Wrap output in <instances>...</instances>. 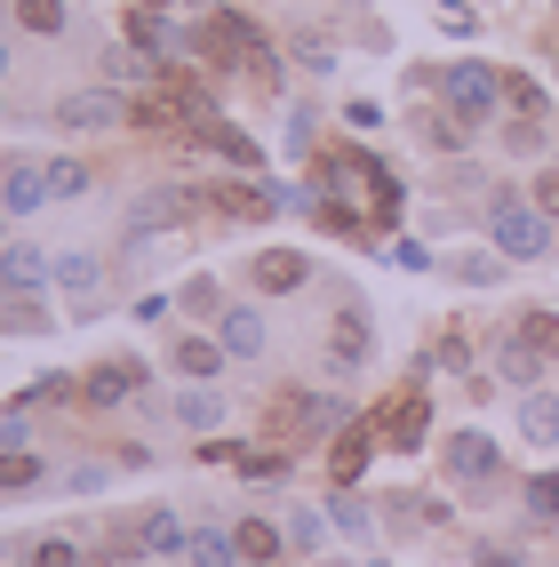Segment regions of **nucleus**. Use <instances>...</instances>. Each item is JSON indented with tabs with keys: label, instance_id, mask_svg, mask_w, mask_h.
<instances>
[{
	"label": "nucleus",
	"instance_id": "17",
	"mask_svg": "<svg viewBox=\"0 0 559 567\" xmlns=\"http://www.w3.org/2000/svg\"><path fill=\"white\" fill-rule=\"evenodd\" d=\"M304 280H312V256H296V248L256 256V288H265V296H288V288H304Z\"/></svg>",
	"mask_w": 559,
	"mask_h": 567
},
{
	"label": "nucleus",
	"instance_id": "12",
	"mask_svg": "<svg viewBox=\"0 0 559 567\" xmlns=\"http://www.w3.org/2000/svg\"><path fill=\"white\" fill-rule=\"evenodd\" d=\"M49 280H56V256L49 248H24V240L0 248V288H9V296H41Z\"/></svg>",
	"mask_w": 559,
	"mask_h": 567
},
{
	"label": "nucleus",
	"instance_id": "31",
	"mask_svg": "<svg viewBox=\"0 0 559 567\" xmlns=\"http://www.w3.org/2000/svg\"><path fill=\"white\" fill-rule=\"evenodd\" d=\"M504 104H511V121H544V89L528 72H504Z\"/></svg>",
	"mask_w": 559,
	"mask_h": 567
},
{
	"label": "nucleus",
	"instance_id": "47",
	"mask_svg": "<svg viewBox=\"0 0 559 567\" xmlns=\"http://www.w3.org/2000/svg\"><path fill=\"white\" fill-rule=\"evenodd\" d=\"M0 72H9V41H0Z\"/></svg>",
	"mask_w": 559,
	"mask_h": 567
},
{
	"label": "nucleus",
	"instance_id": "29",
	"mask_svg": "<svg viewBox=\"0 0 559 567\" xmlns=\"http://www.w3.org/2000/svg\"><path fill=\"white\" fill-rule=\"evenodd\" d=\"M519 504H528L536 527H551V519H559V472H536L528 487H519Z\"/></svg>",
	"mask_w": 559,
	"mask_h": 567
},
{
	"label": "nucleus",
	"instance_id": "36",
	"mask_svg": "<svg viewBox=\"0 0 559 567\" xmlns=\"http://www.w3.org/2000/svg\"><path fill=\"white\" fill-rule=\"evenodd\" d=\"M104 81H153V64H144V49H104Z\"/></svg>",
	"mask_w": 559,
	"mask_h": 567
},
{
	"label": "nucleus",
	"instance_id": "22",
	"mask_svg": "<svg viewBox=\"0 0 559 567\" xmlns=\"http://www.w3.org/2000/svg\"><path fill=\"white\" fill-rule=\"evenodd\" d=\"M496 375H511V384H528V392H536L544 352H536V344H519V336H504V344H496Z\"/></svg>",
	"mask_w": 559,
	"mask_h": 567
},
{
	"label": "nucleus",
	"instance_id": "20",
	"mask_svg": "<svg viewBox=\"0 0 559 567\" xmlns=\"http://www.w3.org/2000/svg\"><path fill=\"white\" fill-rule=\"evenodd\" d=\"M96 280H104V256H89V248H64V256H56V288L96 296Z\"/></svg>",
	"mask_w": 559,
	"mask_h": 567
},
{
	"label": "nucleus",
	"instance_id": "43",
	"mask_svg": "<svg viewBox=\"0 0 559 567\" xmlns=\"http://www.w3.org/2000/svg\"><path fill=\"white\" fill-rule=\"evenodd\" d=\"M528 200H536V208H544V216L559 224V168H544V176L528 184Z\"/></svg>",
	"mask_w": 559,
	"mask_h": 567
},
{
	"label": "nucleus",
	"instance_id": "10",
	"mask_svg": "<svg viewBox=\"0 0 559 567\" xmlns=\"http://www.w3.org/2000/svg\"><path fill=\"white\" fill-rule=\"evenodd\" d=\"M424 440H432V400L424 392H400L392 415H384V447H392V456H416Z\"/></svg>",
	"mask_w": 559,
	"mask_h": 567
},
{
	"label": "nucleus",
	"instance_id": "37",
	"mask_svg": "<svg viewBox=\"0 0 559 567\" xmlns=\"http://www.w3.org/2000/svg\"><path fill=\"white\" fill-rule=\"evenodd\" d=\"M328 527H335V519H320V512H296V519H288V551H320V544H328Z\"/></svg>",
	"mask_w": 559,
	"mask_h": 567
},
{
	"label": "nucleus",
	"instance_id": "23",
	"mask_svg": "<svg viewBox=\"0 0 559 567\" xmlns=\"http://www.w3.org/2000/svg\"><path fill=\"white\" fill-rule=\"evenodd\" d=\"M41 400H81V375H64V368H41V375H32V384L17 392V408H41Z\"/></svg>",
	"mask_w": 559,
	"mask_h": 567
},
{
	"label": "nucleus",
	"instance_id": "42",
	"mask_svg": "<svg viewBox=\"0 0 559 567\" xmlns=\"http://www.w3.org/2000/svg\"><path fill=\"white\" fill-rule=\"evenodd\" d=\"M472 567H528V551H519V544H479Z\"/></svg>",
	"mask_w": 559,
	"mask_h": 567
},
{
	"label": "nucleus",
	"instance_id": "15",
	"mask_svg": "<svg viewBox=\"0 0 559 567\" xmlns=\"http://www.w3.org/2000/svg\"><path fill=\"white\" fill-rule=\"evenodd\" d=\"M128 49H144L153 64H176V56H184V32L161 24V9H136V17H128Z\"/></svg>",
	"mask_w": 559,
	"mask_h": 567
},
{
	"label": "nucleus",
	"instance_id": "38",
	"mask_svg": "<svg viewBox=\"0 0 559 567\" xmlns=\"http://www.w3.org/2000/svg\"><path fill=\"white\" fill-rule=\"evenodd\" d=\"M328 519H335V527H344V536H368V527H376V512H368V504L352 496V487H344V496H335V504H328Z\"/></svg>",
	"mask_w": 559,
	"mask_h": 567
},
{
	"label": "nucleus",
	"instance_id": "39",
	"mask_svg": "<svg viewBox=\"0 0 559 567\" xmlns=\"http://www.w3.org/2000/svg\"><path fill=\"white\" fill-rule=\"evenodd\" d=\"M24 559H32V567H81L89 551H72L64 536H32V551H24Z\"/></svg>",
	"mask_w": 559,
	"mask_h": 567
},
{
	"label": "nucleus",
	"instance_id": "21",
	"mask_svg": "<svg viewBox=\"0 0 559 567\" xmlns=\"http://www.w3.org/2000/svg\"><path fill=\"white\" fill-rule=\"evenodd\" d=\"M176 424H184V432H216V424H224V400H216L208 384L176 392Z\"/></svg>",
	"mask_w": 559,
	"mask_h": 567
},
{
	"label": "nucleus",
	"instance_id": "40",
	"mask_svg": "<svg viewBox=\"0 0 559 567\" xmlns=\"http://www.w3.org/2000/svg\"><path fill=\"white\" fill-rule=\"evenodd\" d=\"M176 305H184V312H224V288H216V280H184Z\"/></svg>",
	"mask_w": 559,
	"mask_h": 567
},
{
	"label": "nucleus",
	"instance_id": "24",
	"mask_svg": "<svg viewBox=\"0 0 559 567\" xmlns=\"http://www.w3.org/2000/svg\"><path fill=\"white\" fill-rule=\"evenodd\" d=\"M200 144H208V153H224L232 168H256V161H265V153H256V144H248L232 121H208V128H200Z\"/></svg>",
	"mask_w": 559,
	"mask_h": 567
},
{
	"label": "nucleus",
	"instance_id": "28",
	"mask_svg": "<svg viewBox=\"0 0 559 567\" xmlns=\"http://www.w3.org/2000/svg\"><path fill=\"white\" fill-rule=\"evenodd\" d=\"M472 128H479V121H464V112H432V121H424V144H432V153H464Z\"/></svg>",
	"mask_w": 559,
	"mask_h": 567
},
{
	"label": "nucleus",
	"instance_id": "26",
	"mask_svg": "<svg viewBox=\"0 0 559 567\" xmlns=\"http://www.w3.org/2000/svg\"><path fill=\"white\" fill-rule=\"evenodd\" d=\"M240 544L232 536H216V527H193V544H184V567H232Z\"/></svg>",
	"mask_w": 559,
	"mask_h": 567
},
{
	"label": "nucleus",
	"instance_id": "9",
	"mask_svg": "<svg viewBox=\"0 0 559 567\" xmlns=\"http://www.w3.org/2000/svg\"><path fill=\"white\" fill-rule=\"evenodd\" d=\"M384 447V415H368V424H344L335 432V456H328V472H335V487H360V472H368V456Z\"/></svg>",
	"mask_w": 559,
	"mask_h": 567
},
{
	"label": "nucleus",
	"instance_id": "19",
	"mask_svg": "<svg viewBox=\"0 0 559 567\" xmlns=\"http://www.w3.org/2000/svg\"><path fill=\"white\" fill-rule=\"evenodd\" d=\"M41 328H56L41 296H9L0 288V336H41Z\"/></svg>",
	"mask_w": 559,
	"mask_h": 567
},
{
	"label": "nucleus",
	"instance_id": "30",
	"mask_svg": "<svg viewBox=\"0 0 559 567\" xmlns=\"http://www.w3.org/2000/svg\"><path fill=\"white\" fill-rule=\"evenodd\" d=\"M41 480H49V464L32 456V447H9V456H0V487H9V496L17 487H41Z\"/></svg>",
	"mask_w": 559,
	"mask_h": 567
},
{
	"label": "nucleus",
	"instance_id": "1",
	"mask_svg": "<svg viewBox=\"0 0 559 567\" xmlns=\"http://www.w3.org/2000/svg\"><path fill=\"white\" fill-rule=\"evenodd\" d=\"M488 233H496V256H504V264H544V256H551V216H544L528 193H511V184H496Z\"/></svg>",
	"mask_w": 559,
	"mask_h": 567
},
{
	"label": "nucleus",
	"instance_id": "8",
	"mask_svg": "<svg viewBox=\"0 0 559 567\" xmlns=\"http://www.w3.org/2000/svg\"><path fill=\"white\" fill-rule=\"evenodd\" d=\"M368 352H376V328H368L360 305H344V312H335V328H328V375H360Z\"/></svg>",
	"mask_w": 559,
	"mask_h": 567
},
{
	"label": "nucleus",
	"instance_id": "18",
	"mask_svg": "<svg viewBox=\"0 0 559 567\" xmlns=\"http://www.w3.org/2000/svg\"><path fill=\"white\" fill-rule=\"evenodd\" d=\"M168 360H176V375H193V384H208V375H216L224 360H232V352H224L216 336H176V352H168Z\"/></svg>",
	"mask_w": 559,
	"mask_h": 567
},
{
	"label": "nucleus",
	"instance_id": "13",
	"mask_svg": "<svg viewBox=\"0 0 559 567\" xmlns=\"http://www.w3.org/2000/svg\"><path fill=\"white\" fill-rule=\"evenodd\" d=\"M216 344L232 360H256V352H265V312H256V305H224L216 312Z\"/></svg>",
	"mask_w": 559,
	"mask_h": 567
},
{
	"label": "nucleus",
	"instance_id": "3",
	"mask_svg": "<svg viewBox=\"0 0 559 567\" xmlns=\"http://www.w3.org/2000/svg\"><path fill=\"white\" fill-rule=\"evenodd\" d=\"M439 96H447V112H464V121H496V112H504V72L464 56V64L439 72Z\"/></svg>",
	"mask_w": 559,
	"mask_h": 567
},
{
	"label": "nucleus",
	"instance_id": "34",
	"mask_svg": "<svg viewBox=\"0 0 559 567\" xmlns=\"http://www.w3.org/2000/svg\"><path fill=\"white\" fill-rule=\"evenodd\" d=\"M89 184H96V176H89L81 161H49V193H56V200H89Z\"/></svg>",
	"mask_w": 559,
	"mask_h": 567
},
{
	"label": "nucleus",
	"instance_id": "4",
	"mask_svg": "<svg viewBox=\"0 0 559 567\" xmlns=\"http://www.w3.org/2000/svg\"><path fill=\"white\" fill-rule=\"evenodd\" d=\"M272 432L296 440V447H312V440H328V432H344V400H328V392H280Z\"/></svg>",
	"mask_w": 559,
	"mask_h": 567
},
{
	"label": "nucleus",
	"instance_id": "7",
	"mask_svg": "<svg viewBox=\"0 0 559 567\" xmlns=\"http://www.w3.org/2000/svg\"><path fill=\"white\" fill-rule=\"evenodd\" d=\"M49 200L56 193H49V161L41 153H9V161H0V208H9V216H32Z\"/></svg>",
	"mask_w": 559,
	"mask_h": 567
},
{
	"label": "nucleus",
	"instance_id": "11",
	"mask_svg": "<svg viewBox=\"0 0 559 567\" xmlns=\"http://www.w3.org/2000/svg\"><path fill=\"white\" fill-rule=\"evenodd\" d=\"M136 384H144V360H96L81 375V400L89 408H121V400H136Z\"/></svg>",
	"mask_w": 559,
	"mask_h": 567
},
{
	"label": "nucleus",
	"instance_id": "25",
	"mask_svg": "<svg viewBox=\"0 0 559 567\" xmlns=\"http://www.w3.org/2000/svg\"><path fill=\"white\" fill-rule=\"evenodd\" d=\"M232 544H240V559H256V567H272L288 536H280V527H265V519H240V527H232Z\"/></svg>",
	"mask_w": 559,
	"mask_h": 567
},
{
	"label": "nucleus",
	"instance_id": "49",
	"mask_svg": "<svg viewBox=\"0 0 559 567\" xmlns=\"http://www.w3.org/2000/svg\"><path fill=\"white\" fill-rule=\"evenodd\" d=\"M0 224H9V208H0Z\"/></svg>",
	"mask_w": 559,
	"mask_h": 567
},
{
	"label": "nucleus",
	"instance_id": "33",
	"mask_svg": "<svg viewBox=\"0 0 559 567\" xmlns=\"http://www.w3.org/2000/svg\"><path fill=\"white\" fill-rule=\"evenodd\" d=\"M519 344H536L544 360H559V312H519Z\"/></svg>",
	"mask_w": 559,
	"mask_h": 567
},
{
	"label": "nucleus",
	"instance_id": "46",
	"mask_svg": "<svg viewBox=\"0 0 559 567\" xmlns=\"http://www.w3.org/2000/svg\"><path fill=\"white\" fill-rule=\"evenodd\" d=\"M9 447H24V424H17V415H0V456H9Z\"/></svg>",
	"mask_w": 559,
	"mask_h": 567
},
{
	"label": "nucleus",
	"instance_id": "35",
	"mask_svg": "<svg viewBox=\"0 0 559 567\" xmlns=\"http://www.w3.org/2000/svg\"><path fill=\"white\" fill-rule=\"evenodd\" d=\"M232 464H240V480H280L288 472V447H240Z\"/></svg>",
	"mask_w": 559,
	"mask_h": 567
},
{
	"label": "nucleus",
	"instance_id": "48",
	"mask_svg": "<svg viewBox=\"0 0 559 567\" xmlns=\"http://www.w3.org/2000/svg\"><path fill=\"white\" fill-rule=\"evenodd\" d=\"M193 9H216V0H193Z\"/></svg>",
	"mask_w": 559,
	"mask_h": 567
},
{
	"label": "nucleus",
	"instance_id": "32",
	"mask_svg": "<svg viewBox=\"0 0 559 567\" xmlns=\"http://www.w3.org/2000/svg\"><path fill=\"white\" fill-rule=\"evenodd\" d=\"M17 24L41 32V41H56V32H64V0H17Z\"/></svg>",
	"mask_w": 559,
	"mask_h": 567
},
{
	"label": "nucleus",
	"instance_id": "44",
	"mask_svg": "<svg viewBox=\"0 0 559 567\" xmlns=\"http://www.w3.org/2000/svg\"><path fill=\"white\" fill-rule=\"evenodd\" d=\"M296 64H312V72H335V49H328V41H296Z\"/></svg>",
	"mask_w": 559,
	"mask_h": 567
},
{
	"label": "nucleus",
	"instance_id": "27",
	"mask_svg": "<svg viewBox=\"0 0 559 567\" xmlns=\"http://www.w3.org/2000/svg\"><path fill=\"white\" fill-rule=\"evenodd\" d=\"M439 272L464 280V288H496L504 280V256H439Z\"/></svg>",
	"mask_w": 559,
	"mask_h": 567
},
{
	"label": "nucleus",
	"instance_id": "45",
	"mask_svg": "<svg viewBox=\"0 0 559 567\" xmlns=\"http://www.w3.org/2000/svg\"><path fill=\"white\" fill-rule=\"evenodd\" d=\"M392 264H400V272H432V256H424L416 240H400V248H392Z\"/></svg>",
	"mask_w": 559,
	"mask_h": 567
},
{
	"label": "nucleus",
	"instance_id": "2",
	"mask_svg": "<svg viewBox=\"0 0 559 567\" xmlns=\"http://www.w3.org/2000/svg\"><path fill=\"white\" fill-rule=\"evenodd\" d=\"M200 216V193H184V184H153V193H136L128 216H121V240H153V233H184V224Z\"/></svg>",
	"mask_w": 559,
	"mask_h": 567
},
{
	"label": "nucleus",
	"instance_id": "6",
	"mask_svg": "<svg viewBox=\"0 0 559 567\" xmlns=\"http://www.w3.org/2000/svg\"><path fill=\"white\" fill-rule=\"evenodd\" d=\"M439 464H447V480L456 487H496L504 480V447L488 440V432H456L439 447Z\"/></svg>",
	"mask_w": 559,
	"mask_h": 567
},
{
	"label": "nucleus",
	"instance_id": "41",
	"mask_svg": "<svg viewBox=\"0 0 559 567\" xmlns=\"http://www.w3.org/2000/svg\"><path fill=\"white\" fill-rule=\"evenodd\" d=\"M504 144L511 153H544V121H504Z\"/></svg>",
	"mask_w": 559,
	"mask_h": 567
},
{
	"label": "nucleus",
	"instance_id": "14",
	"mask_svg": "<svg viewBox=\"0 0 559 567\" xmlns=\"http://www.w3.org/2000/svg\"><path fill=\"white\" fill-rule=\"evenodd\" d=\"M184 544H193V527H184L168 504H153L136 519V551H153V559H184Z\"/></svg>",
	"mask_w": 559,
	"mask_h": 567
},
{
	"label": "nucleus",
	"instance_id": "5",
	"mask_svg": "<svg viewBox=\"0 0 559 567\" xmlns=\"http://www.w3.org/2000/svg\"><path fill=\"white\" fill-rule=\"evenodd\" d=\"M128 121H136V104H121V89L56 96V128H72V136H112V128H128Z\"/></svg>",
	"mask_w": 559,
	"mask_h": 567
},
{
	"label": "nucleus",
	"instance_id": "16",
	"mask_svg": "<svg viewBox=\"0 0 559 567\" xmlns=\"http://www.w3.org/2000/svg\"><path fill=\"white\" fill-rule=\"evenodd\" d=\"M519 440H528V447H559V392H528V400H519Z\"/></svg>",
	"mask_w": 559,
	"mask_h": 567
}]
</instances>
